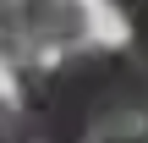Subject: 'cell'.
Wrapping results in <instances>:
<instances>
[{
  "mask_svg": "<svg viewBox=\"0 0 148 143\" xmlns=\"http://www.w3.org/2000/svg\"><path fill=\"white\" fill-rule=\"evenodd\" d=\"M49 99L77 110L93 138L99 132H132L143 116V50H99V44H71L49 66Z\"/></svg>",
  "mask_w": 148,
  "mask_h": 143,
  "instance_id": "obj_1",
  "label": "cell"
},
{
  "mask_svg": "<svg viewBox=\"0 0 148 143\" xmlns=\"http://www.w3.org/2000/svg\"><path fill=\"white\" fill-rule=\"evenodd\" d=\"M16 22H22L33 61L49 55V50H71L88 33V11L77 0H16Z\"/></svg>",
  "mask_w": 148,
  "mask_h": 143,
  "instance_id": "obj_2",
  "label": "cell"
},
{
  "mask_svg": "<svg viewBox=\"0 0 148 143\" xmlns=\"http://www.w3.org/2000/svg\"><path fill=\"white\" fill-rule=\"evenodd\" d=\"M0 143H27V121H22L16 99H0Z\"/></svg>",
  "mask_w": 148,
  "mask_h": 143,
  "instance_id": "obj_3",
  "label": "cell"
},
{
  "mask_svg": "<svg viewBox=\"0 0 148 143\" xmlns=\"http://www.w3.org/2000/svg\"><path fill=\"white\" fill-rule=\"evenodd\" d=\"M93 143H143V132H137V127H132V132H99Z\"/></svg>",
  "mask_w": 148,
  "mask_h": 143,
  "instance_id": "obj_4",
  "label": "cell"
},
{
  "mask_svg": "<svg viewBox=\"0 0 148 143\" xmlns=\"http://www.w3.org/2000/svg\"><path fill=\"white\" fill-rule=\"evenodd\" d=\"M110 6H115V11H126V17H137V6H143V0H110Z\"/></svg>",
  "mask_w": 148,
  "mask_h": 143,
  "instance_id": "obj_5",
  "label": "cell"
}]
</instances>
